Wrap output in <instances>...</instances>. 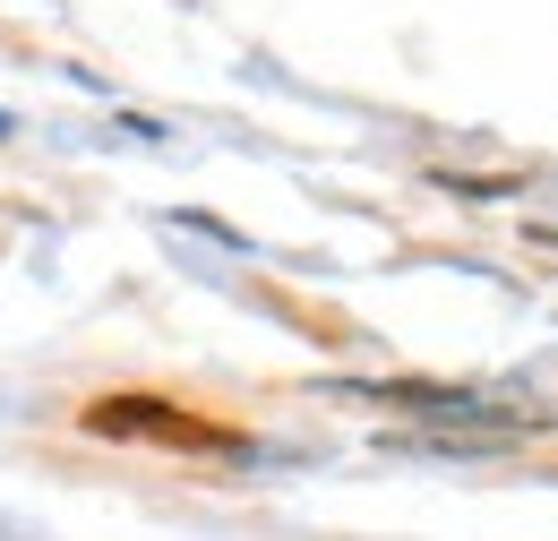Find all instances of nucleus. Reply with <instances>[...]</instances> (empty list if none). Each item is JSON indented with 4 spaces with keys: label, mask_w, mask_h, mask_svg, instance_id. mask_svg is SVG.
Returning a JSON list of instances; mask_svg holds the SVG:
<instances>
[{
    "label": "nucleus",
    "mask_w": 558,
    "mask_h": 541,
    "mask_svg": "<svg viewBox=\"0 0 558 541\" xmlns=\"http://www.w3.org/2000/svg\"><path fill=\"white\" fill-rule=\"evenodd\" d=\"M378 405H413V412H438V421H489L482 396H447V387H378Z\"/></svg>",
    "instance_id": "obj_1"
}]
</instances>
